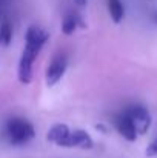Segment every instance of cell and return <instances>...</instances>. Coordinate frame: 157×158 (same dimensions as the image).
<instances>
[{"instance_id": "1", "label": "cell", "mask_w": 157, "mask_h": 158, "mask_svg": "<svg viewBox=\"0 0 157 158\" xmlns=\"http://www.w3.org/2000/svg\"><path fill=\"white\" fill-rule=\"evenodd\" d=\"M48 39H50L48 32L42 28L29 26L26 29L25 48L19 60V69H17V77L22 85H29L33 81V64L39 57L43 45L48 42Z\"/></svg>"}, {"instance_id": "2", "label": "cell", "mask_w": 157, "mask_h": 158, "mask_svg": "<svg viewBox=\"0 0 157 158\" xmlns=\"http://www.w3.org/2000/svg\"><path fill=\"white\" fill-rule=\"evenodd\" d=\"M5 135H6V138H8V141L11 144L22 146V144L29 143L34 138L36 131H34V126L26 118L14 117V118H11L6 123V126H5Z\"/></svg>"}, {"instance_id": "3", "label": "cell", "mask_w": 157, "mask_h": 158, "mask_svg": "<svg viewBox=\"0 0 157 158\" xmlns=\"http://www.w3.org/2000/svg\"><path fill=\"white\" fill-rule=\"evenodd\" d=\"M125 114L129 117V120L133 121L134 127H136V132L137 135H145L148 131H150V126H151V115L150 112L140 105L136 106H129Z\"/></svg>"}, {"instance_id": "4", "label": "cell", "mask_w": 157, "mask_h": 158, "mask_svg": "<svg viewBox=\"0 0 157 158\" xmlns=\"http://www.w3.org/2000/svg\"><path fill=\"white\" fill-rule=\"evenodd\" d=\"M68 68V57L65 54H57L52 57V60L50 61L48 68H46V74H45V81L48 86H54L57 85L62 77L65 75Z\"/></svg>"}, {"instance_id": "5", "label": "cell", "mask_w": 157, "mask_h": 158, "mask_svg": "<svg viewBox=\"0 0 157 158\" xmlns=\"http://www.w3.org/2000/svg\"><path fill=\"white\" fill-rule=\"evenodd\" d=\"M71 135V129L65 123H57L54 124L46 134V140L50 143H54L55 146L60 148H68V140Z\"/></svg>"}, {"instance_id": "6", "label": "cell", "mask_w": 157, "mask_h": 158, "mask_svg": "<svg viewBox=\"0 0 157 158\" xmlns=\"http://www.w3.org/2000/svg\"><path fill=\"white\" fill-rule=\"evenodd\" d=\"M114 126H116V129L119 131V134H120L125 140H128V141H136V138L139 137L137 132H136V127H134L133 121L129 120V117H128L125 112H122V114H119V115L116 117Z\"/></svg>"}, {"instance_id": "7", "label": "cell", "mask_w": 157, "mask_h": 158, "mask_svg": "<svg viewBox=\"0 0 157 158\" xmlns=\"http://www.w3.org/2000/svg\"><path fill=\"white\" fill-rule=\"evenodd\" d=\"M93 146H94V140L86 131H82V129L71 131V135L68 140V148H79V149L88 151Z\"/></svg>"}, {"instance_id": "8", "label": "cell", "mask_w": 157, "mask_h": 158, "mask_svg": "<svg viewBox=\"0 0 157 158\" xmlns=\"http://www.w3.org/2000/svg\"><path fill=\"white\" fill-rule=\"evenodd\" d=\"M79 26H80L82 29L86 28L85 22L82 20V17H80L77 12H69V14H66V15L63 17V22H62V32H63L65 35H72Z\"/></svg>"}, {"instance_id": "9", "label": "cell", "mask_w": 157, "mask_h": 158, "mask_svg": "<svg viewBox=\"0 0 157 158\" xmlns=\"http://www.w3.org/2000/svg\"><path fill=\"white\" fill-rule=\"evenodd\" d=\"M106 3H108V12L111 20L114 23H120L125 17V6L122 0H106Z\"/></svg>"}, {"instance_id": "10", "label": "cell", "mask_w": 157, "mask_h": 158, "mask_svg": "<svg viewBox=\"0 0 157 158\" xmlns=\"http://www.w3.org/2000/svg\"><path fill=\"white\" fill-rule=\"evenodd\" d=\"M12 42V25L9 20H3L0 23V45L2 46H9Z\"/></svg>"}, {"instance_id": "11", "label": "cell", "mask_w": 157, "mask_h": 158, "mask_svg": "<svg viewBox=\"0 0 157 158\" xmlns=\"http://www.w3.org/2000/svg\"><path fill=\"white\" fill-rule=\"evenodd\" d=\"M146 157H157V137L148 144V148H146Z\"/></svg>"}, {"instance_id": "12", "label": "cell", "mask_w": 157, "mask_h": 158, "mask_svg": "<svg viewBox=\"0 0 157 158\" xmlns=\"http://www.w3.org/2000/svg\"><path fill=\"white\" fill-rule=\"evenodd\" d=\"M74 2H76L79 6H85V5L88 3V0H74Z\"/></svg>"}, {"instance_id": "13", "label": "cell", "mask_w": 157, "mask_h": 158, "mask_svg": "<svg viewBox=\"0 0 157 158\" xmlns=\"http://www.w3.org/2000/svg\"><path fill=\"white\" fill-rule=\"evenodd\" d=\"M3 20H5V19H3V15H2V11H0V23H2Z\"/></svg>"}, {"instance_id": "14", "label": "cell", "mask_w": 157, "mask_h": 158, "mask_svg": "<svg viewBox=\"0 0 157 158\" xmlns=\"http://www.w3.org/2000/svg\"><path fill=\"white\" fill-rule=\"evenodd\" d=\"M156 22H157V14H156Z\"/></svg>"}, {"instance_id": "15", "label": "cell", "mask_w": 157, "mask_h": 158, "mask_svg": "<svg viewBox=\"0 0 157 158\" xmlns=\"http://www.w3.org/2000/svg\"><path fill=\"white\" fill-rule=\"evenodd\" d=\"M2 2H3V0H0V3H2Z\"/></svg>"}]
</instances>
